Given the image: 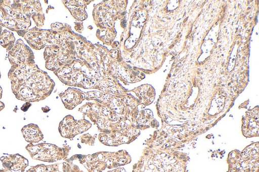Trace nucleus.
<instances>
[{
    "mask_svg": "<svg viewBox=\"0 0 259 172\" xmlns=\"http://www.w3.org/2000/svg\"><path fill=\"white\" fill-rule=\"evenodd\" d=\"M5 169L9 171L24 172L28 165V160L19 154H9L0 158Z\"/></svg>",
    "mask_w": 259,
    "mask_h": 172,
    "instance_id": "f03ea898",
    "label": "nucleus"
},
{
    "mask_svg": "<svg viewBox=\"0 0 259 172\" xmlns=\"http://www.w3.org/2000/svg\"><path fill=\"white\" fill-rule=\"evenodd\" d=\"M22 135L29 143H37L40 141L44 136L38 126L34 124H29L21 129Z\"/></svg>",
    "mask_w": 259,
    "mask_h": 172,
    "instance_id": "7ed1b4c3",
    "label": "nucleus"
},
{
    "mask_svg": "<svg viewBox=\"0 0 259 172\" xmlns=\"http://www.w3.org/2000/svg\"><path fill=\"white\" fill-rule=\"evenodd\" d=\"M57 148L56 146L46 143H40L36 144L29 143L26 149L31 157L35 160L43 161H54L53 158Z\"/></svg>",
    "mask_w": 259,
    "mask_h": 172,
    "instance_id": "f257e3e1",
    "label": "nucleus"
},
{
    "mask_svg": "<svg viewBox=\"0 0 259 172\" xmlns=\"http://www.w3.org/2000/svg\"><path fill=\"white\" fill-rule=\"evenodd\" d=\"M0 172H13V171L7 170L4 169H1Z\"/></svg>",
    "mask_w": 259,
    "mask_h": 172,
    "instance_id": "39448f33",
    "label": "nucleus"
},
{
    "mask_svg": "<svg viewBox=\"0 0 259 172\" xmlns=\"http://www.w3.org/2000/svg\"><path fill=\"white\" fill-rule=\"evenodd\" d=\"M53 165L38 164L32 166L26 172H53Z\"/></svg>",
    "mask_w": 259,
    "mask_h": 172,
    "instance_id": "20e7f679",
    "label": "nucleus"
}]
</instances>
